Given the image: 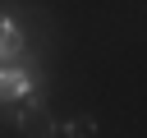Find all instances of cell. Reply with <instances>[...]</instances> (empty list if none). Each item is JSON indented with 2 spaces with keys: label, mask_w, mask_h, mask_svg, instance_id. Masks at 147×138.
Masks as SVG:
<instances>
[{
  "label": "cell",
  "mask_w": 147,
  "mask_h": 138,
  "mask_svg": "<svg viewBox=\"0 0 147 138\" xmlns=\"http://www.w3.org/2000/svg\"><path fill=\"white\" fill-rule=\"evenodd\" d=\"M18 133H23V138H55V120H51V110H46L41 97L23 101V110H18Z\"/></svg>",
  "instance_id": "obj_1"
},
{
  "label": "cell",
  "mask_w": 147,
  "mask_h": 138,
  "mask_svg": "<svg viewBox=\"0 0 147 138\" xmlns=\"http://www.w3.org/2000/svg\"><path fill=\"white\" fill-rule=\"evenodd\" d=\"M32 92V78L23 74V69H5L0 64V101H18V97H28Z\"/></svg>",
  "instance_id": "obj_2"
},
{
  "label": "cell",
  "mask_w": 147,
  "mask_h": 138,
  "mask_svg": "<svg viewBox=\"0 0 147 138\" xmlns=\"http://www.w3.org/2000/svg\"><path fill=\"white\" fill-rule=\"evenodd\" d=\"M92 133H96V120L92 115H78V120L64 124V138H92Z\"/></svg>",
  "instance_id": "obj_3"
}]
</instances>
